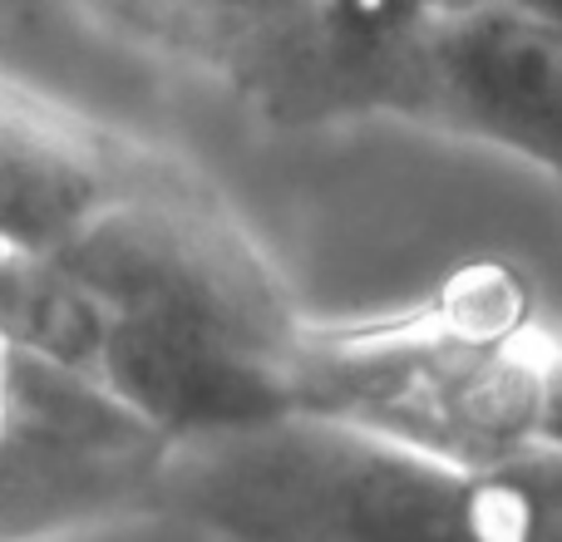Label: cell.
<instances>
[{
    "instance_id": "1",
    "label": "cell",
    "mask_w": 562,
    "mask_h": 542,
    "mask_svg": "<svg viewBox=\"0 0 562 542\" xmlns=\"http://www.w3.org/2000/svg\"><path fill=\"white\" fill-rule=\"evenodd\" d=\"M296 415L366 429L484 474L543 444V330L504 271L449 301L366 326H306L291 355Z\"/></svg>"
},
{
    "instance_id": "2",
    "label": "cell",
    "mask_w": 562,
    "mask_h": 542,
    "mask_svg": "<svg viewBox=\"0 0 562 542\" xmlns=\"http://www.w3.org/2000/svg\"><path fill=\"white\" fill-rule=\"evenodd\" d=\"M474 478L366 429L286 415L178 444L164 508L227 542H484Z\"/></svg>"
},
{
    "instance_id": "3",
    "label": "cell",
    "mask_w": 562,
    "mask_h": 542,
    "mask_svg": "<svg viewBox=\"0 0 562 542\" xmlns=\"http://www.w3.org/2000/svg\"><path fill=\"white\" fill-rule=\"evenodd\" d=\"M178 439L99 375L5 346V542H55L164 504Z\"/></svg>"
},
{
    "instance_id": "4",
    "label": "cell",
    "mask_w": 562,
    "mask_h": 542,
    "mask_svg": "<svg viewBox=\"0 0 562 542\" xmlns=\"http://www.w3.org/2000/svg\"><path fill=\"white\" fill-rule=\"evenodd\" d=\"M49 257L89 281L114 310L223 330L277 360L296 355L306 330L252 237L183 188L148 183Z\"/></svg>"
},
{
    "instance_id": "5",
    "label": "cell",
    "mask_w": 562,
    "mask_h": 542,
    "mask_svg": "<svg viewBox=\"0 0 562 542\" xmlns=\"http://www.w3.org/2000/svg\"><path fill=\"white\" fill-rule=\"evenodd\" d=\"M390 104L562 173V25L518 0L435 10L400 45Z\"/></svg>"
},
{
    "instance_id": "6",
    "label": "cell",
    "mask_w": 562,
    "mask_h": 542,
    "mask_svg": "<svg viewBox=\"0 0 562 542\" xmlns=\"http://www.w3.org/2000/svg\"><path fill=\"white\" fill-rule=\"evenodd\" d=\"M99 380L178 444L296 415L291 360L188 320L114 310Z\"/></svg>"
},
{
    "instance_id": "7",
    "label": "cell",
    "mask_w": 562,
    "mask_h": 542,
    "mask_svg": "<svg viewBox=\"0 0 562 542\" xmlns=\"http://www.w3.org/2000/svg\"><path fill=\"white\" fill-rule=\"evenodd\" d=\"M148 178L119 154L85 144L79 128L49 118L45 109L5 104L0 134V223L5 247L59 252L89 223L144 193Z\"/></svg>"
},
{
    "instance_id": "8",
    "label": "cell",
    "mask_w": 562,
    "mask_h": 542,
    "mask_svg": "<svg viewBox=\"0 0 562 542\" xmlns=\"http://www.w3.org/2000/svg\"><path fill=\"white\" fill-rule=\"evenodd\" d=\"M114 306L59 257L5 247L0 252V330L5 346L99 375Z\"/></svg>"
},
{
    "instance_id": "9",
    "label": "cell",
    "mask_w": 562,
    "mask_h": 542,
    "mask_svg": "<svg viewBox=\"0 0 562 542\" xmlns=\"http://www.w3.org/2000/svg\"><path fill=\"white\" fill-rule=\"evenodd\" d=\"M484 542H562V449H528L474 478Z\"/></svg>"
},
{
    "instance_id": "10",
    "label": "cell",
    "mask_w": 562,
    "mask_h": 542,
    "mask_svg": "<svg viewBox=\"0 0 562 542\" xmlns=\"http://www.w3.org/2000/svg\"><path fill=\"white\" fill-rule=\"evenodd\" d=\"M119 5L138 20L183 30L203 49H227L237 65H252L281 30L311 15L321 0H119Z\"/></svg>"
},
{
    "instance_id": "11",
    "label": "cell",
    "mask_w": 562,
    "mask_h": 542,
    "mask_svg": "<svg viewBox=\"0 0 562 542\" xmlns=\"http://www.w3.org/2000/svg\"><path fill=\"white\" fill-rule=\"evenodd\" d=\"M543 444L562 449V330H543Z\"/></svg>"
},
{
    "instance_id": "12",
    "label": "cell",
    "mask_w": 562,
    "mask_h": 542,
    "mask_svg": "<svg viewBox=\"0 0 562 542\" xmlns=\"http://www.w3.org/2000/svg\"><path fill=\"white\" fill-rule=\"evenodd\" d=\"M464 5H479V0H429V15L435 10H464Z\"/></svg>"
}]
</instances>
